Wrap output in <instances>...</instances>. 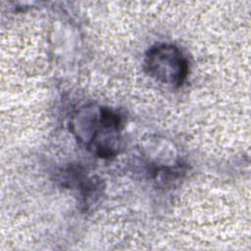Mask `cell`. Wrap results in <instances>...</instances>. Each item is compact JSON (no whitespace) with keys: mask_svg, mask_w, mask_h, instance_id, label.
I'll list each match as a JSON object with an SVG mask.
<instances>
[{"mask_svg":"<svg viewBox=\"0 0 251 251\" xmlns=\"http://www.w3.org/2000/svg\"><path fill=\"white\" fill-rule=\"evenodd\" d=\"M144 70L152 78L174 87L181 86L188 75V62L178 47L158 43L148 49Z\"/></svg>","mask_w":251,"mask_h":251,"instance_id":"obj_1","label":"cell"},{"mask_svg":"<svg viewBox=\"0 0 251 251\" xmlns=\"http://www.w3.org/2000/svg\"><path fill=\"white\" fill-rule=\"evenodd\" d=\"M122 120L118 113L109 108H99L86 123L88 146L101 158H110L119 148Z\"/></svg>","mask_w":251,"mask_h":251,"instance_id":"obj_2","label":"cell"}]
</instances>
